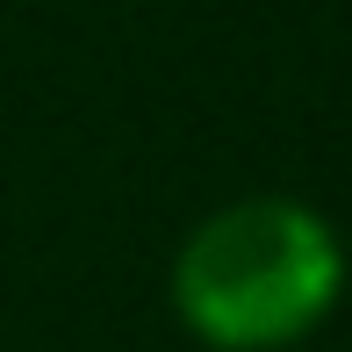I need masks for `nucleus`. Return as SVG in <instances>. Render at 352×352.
<instances>
[{"mask_svg":"<svg viewBox=\"0 0 352 352\" xmlns=\"http://www.w3.org/2000/svg\"><path fill=\"white\" fill-rule=\"evenodd\" d=\"M166 295L209 352H295L345 302V237L295 195L223 201L180 237Z\"/></svg>","mask_w":352,"mask_h":352,"instance_id":"1","label":"nucleus"}]
</instances>
